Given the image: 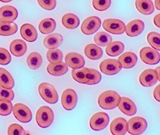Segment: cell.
Listing matches in <instances>:
<instances>
[{
  "label": "cell",
  "mask_w": 160,
  "mask_h": 135,
  "mask_svg": "<svg viewBox=\"0 0 160 135\" xmlns=\"http://www.w3.org/2000/svg\"><path fill=\"white\" fill-rule=\"evenodd\" d=\"M120 99L121 96L116 91L107 90L99 96L98 103L100 107L103 109L112 110L118 106Z\"/></svg>",
  "instance_id": "obj_1"
},
{
  "label": "cell",
  "mask_w": 160,
  "mask_h": 135,
  "mask_svg": "<svg viewBox=\"0 0 160 135\" xmlns=\"http://www.w3.org/2000/svg\"><path fill=\"white\" fill-rule=\"evenodd\" d=\"M36 122L42 128H48L53 122L54 113L48 106H43L38 109L36 113Z\"/></svg>",
  "instance_id": "obj_2"
},
{
  "label": "cell",
  "mask_w": 160,
  "mask_h": 135,
  "mask_svg": "<svg viewBox=\"0 0 160 135\" xmlns=\"http://www.w3.org/2000/svg\"><path fill=\"white\" fill-rule=\"evenodd\" d=\"M38 93L47 103L54 104L58 101V94L53 86L47 82H43L38 86Z\"/></svg>",
  "instance_id": "obj_3"
},
{
  "label": "cell",
  "mask_w": 160,
  "mask_h": 135,
  "mask_svg": "<svg viewBox=\"0 0 160 135\" xmlns=\"http://www.w3.org/2000/svg\"><path fill=\"white\" fill-rule=\"evenodd\" d=\"M147 126V122L144 118L134 117L128 122L127 132L131 135H141L146 130Z\"/></svg>",
  "instance_id": "obj_4"
},
{
  "label": "cell",
  "mask_w": 160,
  "mask_h": 135,
  "mask_svg": "<svg viewBox=\"0 0 160 135\" xmlns=\"http://www.w3.org/2000/svg\"><path fill=\"white\" fill-rule=\"evenodd\" d=\"M109 122L108 114L103 112L95 113L90 120V127L95 131H100L105 129Z\"/></svg>",
  "instance_id": "obj_5"
},
{
  "label": "cell",
  "mask_w": 160,
  "mask_h": 135,
  "mask_svg": "<svg viewBox=\"0 0 160 135\" xmlns=\"http://www.w3.org/2000/svg\"><path fill=\"white\" fill-rule=\"evenodd\" d=\"M122 65L117 59H107L100 64V69L102 73L107 75H113L121 71Z\"/></svg>",
  "instance_id": "obj_6"
},
{
  "label": "cell",
  "mask_w": 160,
  "mask_h": 135,
  "mask_svg": "<svg viewBox=\"0 0 160 135\" xmlns=\"http://www.w3.org/2000/svg\"><path fill=\"white\" fill-rule=\"evenodd\" d=\"M12 111L16 118L22 123H28L32 118V113L30 109L24 104L16 103L12 106Z\"/></svg>",
  "instance_id": "obj_7"
},
{
  "label": "cell",
  "mask_w": 160,
  "mask_h": 135,
  "mask_svg": "<svg viewBox=\"0 0 160 135\" xmlns=\"http://www.w3.org/2000/svg\"><path fill=\"white\" fill-rule=\"evenodd\" d=\"M78 101V96L72 89H65L61 96V104L63 108L67 110H71L75 108Z\"/></svg>",
  "instance_id": "obj_8"
},
{
  "label": "cell",
  "mask_w": 160,
  "mask_h": 135,
  "mask_svg": "<svg viewBox=\"0 0 160 135\" xmlns=\"http://www.w3.org/2000/svg\"><path fill=\"white\" fill-rule=\"evenodd\" d=\"M101 26V20L98 17L90 16L85 19L80 27L82 32L87 35L95 33Z\"/></svg>",
  "instance_id": "obj_9"
},
{
  "label": "cell",
  "mask_w": 160,
  "mask_h": 135,
  "mask_svg": "<svg viewBox=\"0 0 160 135\" xmlns=\"http://www.w3.org/2000/svg\"><path fill=\"white\" fill-rule=\"evenodd\" d=\"M141 60L148 65H155L159 63L160 53L150 47H144L140 51Z\"/></svg>",
  "instance_id": "obj_10"
},
{
  "label": "cell",
  "mask_w": 160,
  "mask_h": 135,
  "mask_svg": "<svg viewBox=\"0 0 160 135\" xmlns=\"http://www.w3.org/2000/svg\"><path fill=\"white\" fill-rule=\"evenodd\" d=\"M102 26L107 31L114 35H121L124 33L126 28L124 22L116 19H108L105 20Z\"/></svg>",
  "instance_id": "obj_11"
},
{
  "label": "cell",
  "mask_w": 160,
  "mask_h": 135,
  "mask_svg": "<svg viewBox=\"0 0 160 135\" xmlns=\"http://www.w3.org/2000/svg\"><path fill=\"white\" fill-rule=\"evenodd\" d=\"M160 81L158 74L156 70L148 69L143 70L139 77L140 83L145 87H150L153 86L157 81Z\"/></svg>",
  "instance_id": "obj_12"
},
{
  "label": "cell",
  "mask_w": 160,
  "mask_h": 135,
  "mask_svg": "<svg viewBox=\"0 0 160 135\" xmlns=\"http://www.w3.org/2000/svg\"><path fill=\"white\" fill-rule=\"evenodd\" d=\"M18 16L17 9L11 5H6L0 7V21L12 22Z\"/></svg>",
  "instance_id": "obj_13"
},
{
  "label": "cell",
  "mask_w": 160,
  "mask_h": 135,
  "mask_svg": "<svg viewBox=\"0 0 160 135\" xmlns=\"http://www.w3.org/2000/svg\"><path fill=\"white\" fill-rule=\"evenodd\" d=\"M109 128L113 135H125L128 130V122L122 117L116 118L111 122Z\"/></svg>",
  "instance_id": "obj_14"
},
{
  "label": "cell",
  "mask_w": 160,
  "mask_h": 135,
  "mask_svg": "<svg viewBox=\"0 0 160 135\" xmlns=\"http://www.w3.org/2000/svg\"><path fill=\"white\" fill-rule=\"evenodd\" d=\"M65 62L68 66L72 69H78L85 64L83 57L77 53H69L65 57Z\"/></svg>",
  "instance_id": "obj_15"
},
{
  "label": "cell",
  "mask_w": 160,
  "mask_h": 135,
  "mask_svg": "<svg viewBox=\"0 0 160 135\" xmlns=\"http://www.w3.org/2000/svg\"><path fill=\"white\" fill-rule=\"evenodd\" d=\"M118 106L123 113L128 116H132L137 112L136 105L131 99L127 97H121Z\"/></svg>",
  "instance_id": "obj_16"
},
{
  "label": "cell",
  "mask_w": 160,
  "mask_h": 135,
  "mask_svg": "<svg viewBox=\"0 0 160 135\" xmlns=\"http://www.w3.org/2000/svg\"><path fill=\"white\" fill-rule=\"evenodd\" d=\"M145 28L144 22L139 19H135L128 24L125 28V31L127 35L133 37L139 35L142 33Z\"/></svg>",
  "instance_id": "obj_17"
},
{
  "label": "cell",
  "mask_w": 160,
  "mask_h": 135,
  "mask_svg": "<svg viewBox=\"0 0 160 135\" xmlns=\"http://www.w3.org/2000/svg\"><path fill=\"white\" fill-rule=\"evenodd\" d=\"M27 45L24 40L16 39L13 40L9 46V50L11 54L16 57H21L27 51Z\"/></svg>",
  "instance_id": "obj_18"
},
{
  "label": "cell",
  "mask_w": 160,
  "mask_h": 135,
  "mask_svg": "<svg viewBox=\"0 0 160 135\" xmlns=\"http://www.w3.org/2000/svg\"><path fill=\"white\" fill-rule=\"evenodd\" d=\"M20 33L21 36L28 42H33L38 37L37 30L30 24H23L21 27Z\"/></svg>",
  "instance_id": "obj_19"
},
{
  "label": "cell",
  "mask_w": 160,
  "mask_h": 135,
  "mask_svg": "<svg viewBox=\"0 0 160 135\" xmlns=\"http://www.w3.org/2000/svg\"><path fill=\"white\" fill-rule=\"evenodd\" d=\"M63 42V37L61 34L54 33L47 35L43 40L44 46L49 49H55L62 45Z\"/></svg>",
  "instance_id": "obj_20"
},
{
  "label": "cell",
  "mask_w": 160,
  "mask_h": 135,
  "mask_svg": "<svg viewBox=\"0 0 160 135\" xmlns=\"http://www.w3.org/2000/svg\"><path fill=\"white\" fill-rule=\"evenodd\" d=\"M118 60L124 69H131L136 65L137 57L132 52H126L119 57Z\"/></svg>",
  "instance_id": "obj_21"
},
{
  "label": "cell",
  "mask_w": 160,
  "mask_h": 135,
  "mask_svg": "<svg viewBox=\"0 0 160 135\" xmlns=\"http://www.w3.org/2000/svg\"><path fill=\"white\" fill-rule=\"evenodd\" d=\"M135 7L138 11L143 15H150L155 10L152 0H136Z\"/></svg>",
  "instance_id": "obj_22"
},
{
  "label": "cell",
  "mask_w": 160,
  "mask_h": 135,
  "mask_svg": "<svg viewBox=\"0 0 160 135\" xmlns=\"http://www.w3.org/2000/svg\"><path fill=\"white\" fill-rule=\"evenodd\" d=\"M48 72L53 76H61L68 71V66L63 62H59L56 64H49L47 66Z\"/></svg>",
  "instance_id": "obj_23"
},
{
  "label": "cell",
  "mask_w": 160,
  "mask_h": 135,
  "mask_svg": "<svg viewBox=\"0 0 160 135\" xmlns=\"http://www.w3.org/2000/svg\"><path fill=\"white\" fill-rule=\"evenodd\" d=\"M85 55L91 60H98L103 55V50L98 46L94 44L87 45L84 50Z\"/></svg>",
  "instance_id": "obj_24"
},
{
  "label": "cell",
  "mask_w": 160,
  "mask_h": 135,
  "mask_svg": "<svg viewBox=\"0 0 160 135\" xmlns=\"http://www.w3.org/2000/svg\"><path fill=\"white\" fill-rule=\"evenodd\" d=\"M14 80L11 74L5 69L0 67V86L8 89L14 86Z\"/></svg>",
  "instance_id": "obj_25"
},
{
  "label": "cell",
  "mask_w": 160,
  "mask_h": 135,
  "mask_svg": "<svg viewBox=\"0 0 160 135\" xmlns=\"http://www.w3.org/2000/svg\"><path fill=\"white\" fill-rule=\"evenodd\" d=\"M42 62V57L41 54L38 52H32L27 57V65L30 69L37 70L39 69L41 67Z\"/></svg>",
  "instance_id": "obj_26"
},
{
  "label": "cell",
  "mask_w": 160,
  "mask_h": 135,
  "mask_svg": "<svg viewBox=\"0 0 160 135\" xmlns=\"http://www.w3.org/2000/svg\"><path fill=\"white\" fill-rule=\"evenodd\" d=\"M63 26L69 29H74L80 24L79 18L75 14L68 13L63 16L62 18Z\"/></svg>",
  "instance_id": "obj_27"
},
{
  "label": "cell",
  "mask_w": 160,
  "mask_h": 135,
  "mask_svg": "<svg viewBox=\"0 0 160 135\" xmlns=\"http://www.w3.org/2000/svg\"><path fill=\"white\" fill-rule=\"evenodd\" d=\"M124 50V45L123 43L115 41H111L106 48V53L110 56H117L121 54Z\"/></svg>",
  "instance_id": "obj_28"
},
{
  "label": "cell",
  "mask_w": 160,
  "mask_h": 135,
  "mask_svg": "<svg viewBox=\"0 0 160 135\" xmlns=\"http://www.w3.org/2000/svg\"><path fill=\"white\" fill-rule=\"evenodd\" d=\"M56 27V24L54 19L52 18H46L40 22L38 28L42 33L47 35L53 32Z\"/></svg>",
  "instance_id": "obj_29"
},
{
  "label": "cell",
  "mask_w": 160,
  "mask_h": 135,
  "mask_svg": "<svg viewBox=\"0 0 160 135\" xmlns=\"http://www.w3.org/2000/svg\"><path fill=\"white\" fill-rule=\"evenodd\" d=\"M18 29L17 24L14 22H4L0 21V35L11 36L15 34Z\"/></svg>",
  "instance_id": "obj_30"
},
{
  "label": "cell",
  "mask_w": 160,
  "mask_h": 135,
  "mask_svg": "<svg viewBox=\"0 0 160 135\" xmlns=\"http://www.w3.org/2000/svg\"><path fill=\"white\" fill-rule=\"evenodd\" d=\"M89 72V69L87 67H81L78 69H72L71 72L72 78L78 82L82 84H86L87 82V75Z\"/></svg>",
  "instance_id": "obj_31"
},
{
  "label": "cell",
  "mask_w": 160,
  "mask_h": 135,
  "mask_svg": "<svg viewBox=\"0 0 160 135\" xmlns=\"http://www.w3.org/2000/svg\"><path fill=\"white\" fill-rule=\"evenodd\" d=\"M111 36L105 31H100L94 36V41L100 46H106L112 41Z\"/></svg>",
  "instance_id": "obj_32"
},
{
  "label": "cell",
  "mask_w": 160,
  "mask_h": 135,
  "mask_svg": "<svg viewBox=\"0 0 160 135\" xmlns=\"http://www.w3.org/2000/svg\"><path fill=\"white\" fill-rule=\"evenodd\" d=\"M47 57L50 63L56 64L62 61L63 59V54L60 50L53 49L48 51Z\"/></svg>",
  "instance_id": "obj_33"
},
{
  "label": "cell",
  "mask_w": 160,
  "mask_h": 135,
  "mask_svg": "<svg viewBox=\"0 0 160 135\" xmlns=\"http://www.w3.org/2000/svg\"><path fill=\"white\" fill-rule=\"evenodd\" d=\"M147 41L149 45L155 50H160V33L155 31H151L147 35Z\"/></svg>",
  "instance_id": "obj_34"
},
{
  "label": "cell",
  "mask_w": 160,
  "mask_h": 135,
  "mask_svg": "<svg viewBox=\"0 0 160 135\" xmlns=\"http://www.w3.org/2000/svg\"><path fill=\"white\" fill-rule=\"evenodd\" d=\"M87 84L88 85H93L98 83L102 80V75L100 73L93 69H89V72L87 75Z\"/></svg>",
  "instance_id": "obj_35"
},
{
  "label": "cell",
  "mask_w": 160,
  "mask_h": 135,
  "mask_svg": "<svg viewBox=\"0 0 160 135\" xmlns=\"http://www.w3.org/2000/svg\"><path fill=\"white\" fill-rule=\"evenodd\" d=\"M12 110V104L11 101L0 99V115L6 116L11 114Z\"/></svg>",
  "instance_id": "obj_36"
},
{
  "label": "cell",
  "mask_w": 160,
  "mask_h": 135,
  "mask_svg": "<svg viewBox=\"0 0 160 135\" xmlns=\"http://www.w3.org/2000/svg\"><path fill=\"white\" fill-rule=\"evenodd\" d=\"M111 0H93V7L97 11H104L107 10L111 6Z\"/></svg>",
  "instance_id": "obj_37"
},
{
  "label": "cell",
  "mask_w": 160,
  "mask_h": 135,
  "mask_svg": "<svg viewBox=\"0 0 160 135\" xmlns=\"http://www.w3.org/2000/svg\"><path fill=\"white\" fill-rule=\"evenodd\" d=\"M8 135H24L26 132L24 128L19 124H11L8 129Z\"/></svg>",
  "instance_id": "obj_38"
},
{
  "label": "cell",
  "mask_w": 160,
  "mask_h": 135,
  "mask_svg": "<svg viewBox=\"0 0 160 135\" xmlns=\"http://www.w3.org/2000/svg\"><path fill=\"white\" fill-rule=\"evenodd\" d=\"M14 98V93L12 89H8L0 86V99H6L12 101Z\"/></svg>",
  "instance_id": "obj_39"
},
{
  "label": "cell",
  "mask_w": 160,
  "mask_h": 135,
  "mask_svg": "<svg viewBox=\"0 0 160 135\" xmlns=\"http://www.w3.org/2000/svg\"><path fill=\"white\" fill-rule=\"evenodd\" d=\"M11 60V56L9 51L4 48H0V64L2 65H8Z\"/></svg>",
  "instance_id": "obj_40"
},
{
  "label": "cell",
  "mask_w": 160,
  "mask_h": 135,
  "mask_svg": "<svg viewBox=\"0 0 160 135\" xmlns=\"http://www.w3.org/2000/svg\"><path fill=\"white\" fill-rule=\"evenodd\" d=\"M38 4L47 11H52L56 7V0H37Z\"/></svg>",
  "instance_id": "obj_41"
},
{
  "label": "cell",
  "mask_w": 160,
  "mask_h": 135,
  "mask_svg": "<svg viewBox=\"0 0 160 135\" xmlns=\"http://www.w3.org/2000/svg\"><path fill=\"white\" fill-rule=\"evenodd\" d=\"M160 85H158L154 89L153 91V96H154V98H155V99L160 102Z\"/></svg>",
  "instance_id": "obj_42"
},
{
  "label": "cell",
  "mask_w": 160,
  "mask_h": 135,
  "mask_svg": "<svg viewBox=\"0 0 160 135\" xmlns=\"http://www.w3.org/2000/svg\"><path fill=\"white\" fill-rule=\"evenodd\" d=\"M160 14H158L157 15H156L154 17V19H153V22L155 24V26L157 27L160 28Z\"/></svg>",
  "instance_id": "obj_43"
},
{
  "label": "cell",
  "mask_w": 160,
  "mask_h": 135,
  "mask_svg": "<svg viewBox=\"0 0 160 135\" xmlns=\"http://www.w3.org/2000/svg\"><path fill=\"white\" fill-rule=\"evenodd\" d=\"M155 6H156V8H157L158 10H160V0H155Z\"/></svg>",
  "instance_id": "obj_44"
},
{
  "label": "cell",
  "mask_w": 160,
  "mask_h": 135,
  "mask_svg": "<svg viewBox=\"0 0 160 135\" xmlns=\"http://www.w3.org/2000/svg\"><path fill=\"white\" fill-rule=\"evenodd\" d=\"M12 0H0V1L2 2H10Z\"/></svg>",
  "instance_id": "obj_45"
}]
</instances>
